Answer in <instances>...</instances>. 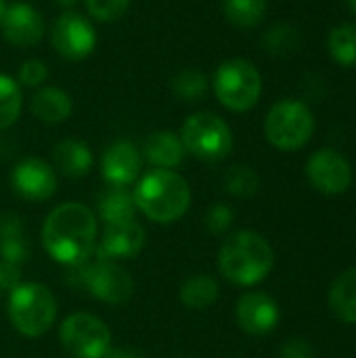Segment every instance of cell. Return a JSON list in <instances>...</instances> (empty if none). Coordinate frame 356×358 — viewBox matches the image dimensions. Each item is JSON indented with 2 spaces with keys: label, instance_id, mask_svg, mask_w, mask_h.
<instances>
[{
  "label": "cell",
  "instance_id": "6da1fadb",
  "mask_svg": "<svg viewBox=\"0 0 356 358\" xmlns=\"http://www.w3.org/2000/svg\"><path fill=\"white\" fill-rule=\"evenodd\" d=\"M97 218L76 201H67L48 212L42 224V245L46 254L65 266L86 262L97 248Z\"/></svg>",
  "mask_w": 356,
  "mask_h": 358
},
{
  "label": "cell",
  "instance_id": "7a4b0ae2",
  "mask_svg": "<svg viewBox=\"0 0 356 358\" xmlns=\"http://www.w3.org/2000/svg\"><path fill=\"white\" fill-rule=\"evenodd\" d=\"M275 266L271 243L256 231H237L227 237L218 252L222 277L235 285L252 287L264 281Z\"/></svg>",
  "mask_w": 356,
  "mask_h": 358
},
{
  "label": "cell",
  "instance_id": "3957f363",
  "mask_svg": "<svg viewBox=\"0 0 356 358\" xmlns=\"http://www.w3.org/2000/svg\"><path fill=\"white\" fill-rule=\"evenodd\" d=\"M136 210L149 220L168 224L183 218L191 206L189 182L174 170L153 168L136 180L132 193Z\"/></svg>",
  "mask_w": 356,
  "mask_h": 358
},
{
  "label": "cell",
  "instance_id": "277c9868",
  "mask_svg": "<svg viewBox=\"0 0 356 358\" xmlns=\"http://www.w3.org/2000/svg\"><path fill=\"white\" fill-rule=\"evenodd\" d=\"M8 319L21 336L40 338L57 319V300L42 283H19L8 296Z\"/></svg>",
  "mask_w": 356,
  "mask_h": 358
},
{
  "label": "cell",
  "instance_id": "5b68a950",
  "mask_svg": "<svg viewBox=\"0 0 356 358\" xmlns=\"http://www.w3.org/2000/svg\"><path fill=\"white\" fill-rule=\"evenodd\" d=\"M212 88L222 107L235 113L250 111L262 94V76L248 59H229L218 65Z\"/></svg>",
  "mask_w": 356,
  "mask_h": 358
},
{
  "label": "cell",
  "instance_id": "8992f818",
  "mask_svg": "<svg viewBox=\"0 0 356 358\" xmlns=\"http://www.w3.org/2000/svg\"><path fill=\"white\" fill-rule=\"evenodd\" d=\"M178 136L185 151L206 164H218L233 151V132L229 124L212 111H199L187 117Z\"/></svg>",
  "mask_w": 356,
  "mask_h": 358
},
{
  "label": "cell",
  "instance_id": "52a82bcc",
  "mask_svg": "<svg viewBox=\"0 0 356 358\" xmlns=\"http://www.w3.org/2000/svg\"><path fill=\"white\" fill-rule=\"evenodd\" d=\"M315 132V115L306 103L283 99L275 103L264 120V136L279 151L302 149Z\"/></svg>",
  "mask_w": 356,
  "mask_h": 358
},
{
  "label": "cell",
  "instance_id": "ba28073f",
  "mask_svg": "<svg viewBox=\"0 0 356 358\" xmlns=\"http://www.w3.org/2000/svg\"><path fill=\"white\" fill-rule=\"evenodd\" d=\"M71 268H78L82 285L90 292L92 298L101 302L124 304L132 298L134 281L130 273L113 260H105L92 254L86 262Z\"/></svg>",
  "mask_w": 356,
  "mask_h": 358
},
{
  "label": "cell",
  "instance_id": "9c48e42d",
  "mask_svg": "<svg viewBox=\"0 0 356 358\" xmlns=\"http://www.w3.org/2000/svg\"><path fill=\"white\" fill-rule=\"evenodd\" d=\"M59 342L71 358H105L111 350V331L99 317L73 313L61 323Z\"/></svg>",
  "mask_w": 356,
  "mask_h": 358
},
{
  "label": "cell",
  "instance_id": "30bf717a",
  "mask_svg": "<svg viewBox=\"0 0 356 358\" xmlns=\"http://www.w3.org/2000/svg\"><path fill=\"white\" fill-rule=\"evenodd\" d=\"M304 172L311 187L327 197L342 195L353 185V166L346 159V155L340 153L338 149L323 147L315 151L308 157Z\"/></svg>",
  "mask_w": 356,
  "mask_h": 358
},
{
  "label": "cell",
  "instance_id": "8fae6325",
  "mask_svg": "<svg viewBox=\"0 0 356 358\" xmlns=\"http://www.w3.org/2000/svg\"><path fill=\"white\" fill-rule=\"evenodd\" d=\"M50 42L63 59L82 61L97 48V31L84 15L65 10L52 25Z\"/></svg>",
  "mask_w": 356,
  "mask_h": 358
},
{
  "label": "cell",
  "instance_id": "7c38bea8",
  "mask_svg": "<svg viewBox=\"0 0 356 358\" xmlns=\"http://www.w3.org/2000/svg\"><path fill=\"white\" fill-rule=\"evenodd\" d=\"M13 191L27 201H46L57 191V174L44 159L27 157L10 172Z\"/></svg>",
  "mask_w": 356,
  "mask_h": 358
},
{
  "label": "cell",
  "instance_id": "4fadbf2b",
  "mask_svg": "<svg viewBox=\"0 0 356 358\" xmlns=\"http://www.w3.org/2000/svg\"><path fill=\"white\" fill-rule=\"evenodd\" d=\"M237 325L250 336H266L277 329L281 321L279 304L264 292L243 294L235 308Z\"/></svg>",
  "mask_w": 356,
  "mask_h": 358
},
{
  "label": "cell",
  "instance_id": "5bb4252c",
  "mask_svg": "<svg viewBox=\"0 0 356 358\" xmlns=\"http://www.w3.org/2000/svg\"><path fill=\"white\" fill-rule=\"evenodd\" d=\"M143 157L138 149L126 141H113L101 157V174L109 187H130L141 178Z\"/></svg>",
  "mask_w": 356,
  "mask_h": 358
},
{
  "label": "cell",
  "instance_id": "9a60e30c",
  "mask_svg": "<svg viewBox=\"0 0 356 358\" xmlns=\"http://www.w3.org/2000/svg\"><path fill=\"white\" fill-rule=\"evenodd\" d=\"M42 15L27 2H13L0 19V31L13 46H34L44 36Z\"/></svg>",
  "mask_w": 356,
  "mask_h": 358
},
{
  "label": "cell",
  "instance_id": "2e32d148",
  "mask_svg": "<svg viewBox=\"0 0 356 358\" xmlns=\"http://www.w3.org/2000/svg\"><path fill=\"white\" fill-rule=\"evenodd\" d=\"M145 245V229L136 220L113 222L103 231V239L94 248V254L105 260H128L141 254Z\"/></svg>",
  "mask_w": 356,
  "mask_h": 358
},
{
  "label": "cell",
  "instance_id": "e0dca14e",
  "mask_svg": "<svg viewBox=\"0 0 356 358\" xmlns=\"http://www.w3.org/2000/svg\"><path fill=\"white\" fill-rule=\"evenodd\" d=\"M185 147L178 134L170 130H157L149 134L143 143V157L155 168L174 170L185 159Z\"/></svg>",
  "mask_w": 356,
  "mask_h": 358
},
{
  "label": "cell",
  "instance_id": "ac0fdd59",
  "mask_svg": "<svg viewBox=\"0 0 356 358\" xmlns=\"http://www.w3.org/2000/svg\"><path fill=\"white\" fill-rule=\"evenodd\" d=\"M29 111L36 120L44 124H61L71 115L73 101L65 90L57 86H44L34 92L29 101Z\"/></svg>",
  "mask_w": 356,
  "mask_h": 358
},
{
  "label": "cell",
  "instance_id": "d6986e66",
  "mask_svg": "<svg viewBox=\"0 0 356 358\" xmlns=\"http://www.w3.org/2000/svg\"><path fill=\"white\" fill-rule=\"evenodd\" d=\"M52 164L59 174L67 178H82L92 168V151L78 138H65L55 147Z\"/></svg>",
  "mask_w": 356,
  "mask_h": 358
},
{
  "label": "cell",
  "instance_id": "ffe728a7",
  "mask_svg": "<svg viewBox=\"0 0 356 358\" xmlns=\"http://www.w3.org/2000/svg\"><path fill=\"white\" fill-rule=\"evenodd\" d=\"M327 300L338 321L356 325V266L342 271L334 279Z\"/></svg>",
  "mask_w": 356,
  "mask_h": 358
},
{
  "label": "cell",
  "instance_id": "44dd1931",
  "mask_svg": "<svg viewBox=\"0 0 356 358\" xmlns=\"http://www.w3.org/2000/svg\"><path fill=\"white\" fill-rule=\"evenodd\" d=\"M29 258V239L19 218H6L0 224V260L23 266Z\"/></svg>",
  "mask_w": 356,
  "mask_h": 358
},
{
  "label": "cell",
  "instance_id": "7402d4cb",
  "mask_svg": "<svg viewBox=\"0 0 356 358\" xmlns=\"http://www.w3.org/2000/svg\"><path fill=\"white\" fill-rule=\"evenodd\" d=\"M218 296H220L218 283L210 275H195L187 279L178 292L183 306H187L189 310H206L218 300Z\"/></svg>",
  "mask_w": 356,
  "mask_h": 358
},
{
  "label": "cell",
  "instance_id": "603a6c76",
  "mask_svg": "<svg viewBox=\"0 0 356 358\" xmlns=\"http://www.w3.org/2000/svg\"><path fill=\"white\" fill-rule=\"evenodd\" d=\"M99 214L107 224L134 220L136 203L132 193L124 187H109L99 199Z\"/></svg>",
  "mask_w": 356,
  "mask_h": 358
},
{
  "label": "cell",
  "instance_id": "cb8c5ba5",
  "mask_svg": "<svg viewBox=\"0 0 356 358\" xmlns=\"http://www.w3.org/2000/svg\"><path fill=\"white\" fill-rule=\"evenodd\" d=\"M266 0H222L225 17L237 27H256L266 17Z\"/></svg>",
  "mask_w": 356,
  "mask_h": 358
},
{
  "label": "cell",
  "instance_id": "d4e9b609",
  "mask_svg": "<svg viewBox=\"0 0 356 358\" xmlns=\"http://www.w3.org/2000/svg\"><path fill=\"white\" fill-rule=\"evenodd\" d=\"M327 48L334 61L342 67L356 65V25L355 23H340L329 31Z\"/></svg>",
  "mask_w": 356,
  "mask_h": 358
},
{
  "label": "cell",
  "instance_id": "484cf974",
  "mask_svg": "<svg viewBox=\"0 0 356 358\" xmlns=\"http://www.w3.org/2000/svg\"><path fill=\"white\" fill-rule=\"evenodd\" d=\"M258 187H260L258 172L248 164H235L225 172V189L233 197H239V199L252 197L256 195Z\"/></svg>",
  "mask_w": 356,
  "mask_h": 358
},
{
  "label": "cell",
  "instance_id": "4316f807",
  "mask_svg": "<svg viewBox=\"0 0 356 358\" xmlns=\"http://www.w3.org/2000/svg\"><path fill=\"white\" fill-rule=\"evenodd\" d=\"M23 96L17 80L0 73V130L10 128L21 113Z\"/></svg>",
  "mask_w": 356,
  "mask_h": 358
},
{
  "label": "cell",
  "instance_id": "83f0119b",
  "mask_svg": "<svg viewBox=\"0 0 356 358\" xmlns=\"http://www.w3.org/2000/svg\"><path fill=\"white\" fill-rule=\"evenodd\" d=\"M172 92L185 103H195V101L204 99L208 92V78L204 71L193 69V67L180 69L172 78Z\"/></svg>",
  "mask_w": 356,
  "mask_h": 358
},
{
  "label": "cell",
  "instance_id": "f1b7e54d",
  "mask_svg": "<svg viewBox=\"0 0 356 358\" xmlns=\"http://www.w3.org/2000/svg\"><path fill=\"white\" fill-rule=\"evenodd\" d=\"M300 44H302V38H300L298 29L287 23H275L262 38L264 50L271 55H277V57L296 52L300 48Z\"/></svg>",
  "mask_w": 356,
  "mask_h": 358
},
{
  "label": "cell",
  "instance_id": "f546056e",
  "mask_svg": "<svg viewBox=\"0 0 356 358\" xmlns=\"http://www.w3.org/2000/svg\"><path fill=\"white\" fill-rule=\"evenodd\" d=\"M84 2L88 15L103 23L118 21L130 6V0H84Z\"/></svg>",
  "mask_w": 356,
  "mask_h": 358
},
{
  "label": "cell",
  "instance_id": "4dcf8cb0",
  "mask_svg": "<svg viewBox=\"0 0 356 358\" xmlns=\"http://www.w3.org/2000/svg\"><path fill=\"white\" fill-rule=\"evenodd\" d=\"M233 220H235V214H233V210L227 203H214L206 212V218H204L206 229L212 235H225L231 229Z\"/></svg>",
  "mask_w": 356,
  "mask_h": 358
},
{
  "label": "cell",
  "instance_id": "1f68e13d",
  "mask_svg": "<svg viewBox=\"0 0 356 358\" xmlns=\"http://www.w3.org/2000/svg\"><path fill=\"white\" fill-rule=\"evenodd\" d=\"M48 78V67L44 61L40 59H29L25 61L21 67H19V86H29V88H36L40 86L44 80Z\"/></svg>",
  "mask_w": 356,
  "mask_h": 358
},
{
  "label": "cell",
  "instance_id": "d6a6232c",
  "mask_svg": "<svg viewBox=\"0 0 356 358\" xmlns=\"http://www.w3.org/2000/svg\"><path fill=\"white\" fill-rule=\"evenodd\" d=\"M279 358H315V348L304 338H290L281 346Z\"/></svg>",
  "mask_w": 356,
  "mask_h": 358
},
{
  "label": "cell",
  "instance_id": "836d02e7",
  "mask_svg": "<svg viewBox=\"0 0 356 358\" xmlns=\"http://www.w3.org/2000/svg\"><path fill=\"white\" fill-rule=\"evenodd\" d=\"M21 283V266L0 260V289L13 292Z\"/></svg>",
  "mask_w": 356,
  "mask_h": 358
},
{
  "label": "cell",
  "instance_id": "e575fe53",
  "mask_svg": "<svg viewBox=\"0 0 356 358\" xmlns=\"http://www.w3.org/2000/svg\"><path fill=\"white\" fill-rule=\"evenodd\" d=\"M105 358H147L141 350L134 348H111Z\"/></svg>",
  "mask_w": 356,
  "mask_h": 358
},
{
  "label": "cell",
  "instance_id": "d590c367",
  "mask_svg": "<svg viewBox=\"0 0 356 358\" xmlns=\"http://www.w3.org/2000/svg\"><path fill=\"white\" fill-rule=\"evenodd\" d=\"M57 2H59L63 8H71V6H76V2H78V0H57Z\"/></svg>",
  "mask_w": 356,
  "mask_h": 358
},
{
  "label": "cell",
  "instance_id": "8d00e7d4",
  "mask_svg": "<svg viewBox=\"0 0 356 358\" xmlns=\"http://www.w3.org/2000/svg\"><path fill=\"white\" fill-rule=\"evenodd\" d=\"M348 2V8L353 10V13H356V0H346Z\"/></svg>",
  "mask_w": 356,
  "mask_h": 358
},
{
  "label": "cell",
  "instance_id": "74e56055",
  "mask_svg": "<svg viewBox=\"0 0 356 358\" xmlns=\"http://www.w3.org/2000/svg\"><path fill=\"white\" fill-rule=\"evenodd\" d=\"M0 292H2V289H0Z\"/></svg>",
  "mask_w": 356,
  "mask_h": 358
}]
</instances>
